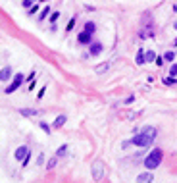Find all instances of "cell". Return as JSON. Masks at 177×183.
<instances>
[{"instance_id":"1","label":"cell","mask_w":177,"mask_h":183,"mask_svg":"<svg viewBox=\"0 0 177 183\" xmlns=\"http://www.w3.org/2000/svg\"><path fill=\"white\" fill-rule=\"evenodd\" d=\"M162 160H164V152L160 149H154L144 156V168L146 170H156V168L162 164Z\"/></svg>"},{"instance_id":"25","label":"cell","mask_w":177,"mask_h":183,"mask_svg":"<svg viewBox=\"0 0 177 183\" xmlns=\"http://www.w3.org/2000/svg\"><path fill=\"white\" fill-rule=\"evenodd\" d=\"M169 75H171V77H177V64H171V66H169Z\"/></svg>"},{"instance_id":"21","label":"cell","mask_w":177,"mask_h":183,"mask_svg":"<svg viewBox=\"0 0 177 183\" xmlns=\"http://www.w3.org/2000/svg\"><path fill=\"white\" fill-rule=\"evenodd\" d=\"M162 81H164V85H175V83H177V77H171V75H169V77H164Z\"/></svg>"},{"instance_id":"34","label":"cell","mask_w":177,"mask_h":183,"mask_svg":"<svg viewBox=\"0 0 177 183\" xmlns=\"http://www.w3.org/2000/svg\"><path fill=\"white\" fill-rule=\"evenodd\" d=\"M173 45H175V46H177V39H175V41H173Z\"/></svg>"},{"instance_id":"7","label":"cell","mask_w":177,"mask_h":183,"mask_svg":"<svg viewBox=\"0 0 177 183\" xmlns=\"http://www.w3.org/2000/svg\"><path fill=\"white\" fill-rule=\"evenodd\" d=\"M77 41H79L83 46H89L90 42H93V35H90V33H87V31H81L79 35H77Z\"/></svg>"},{"instance_id":"23","label":"cell","mask_w":177,"mask_h":183,"mask_svg":"<svg viewBox=\"0 0 177 183\" xmlns=\"http://www.w3.org/2000/svg\"><path fill=\"white\" fill-rule=\"evenodd\" d=\"M48 19H50V23H56L60 19V12H52V16H48Z\"/></svg>"},{"instance_id":"17","label":"cell","mask_w":177,"mask_h":183,"mask_svg":"<svg viewBox=\"0 0 177 183\" xmlns=\"http://www.w3.org/2000/svg\"><path fill=\"white\" fill-rule=\"evenodd\" d=\"M39 127H40L42 131H44V133H46V135H50V133H52V127H50V125H48V123H46V121H42V120L39 121Z\"/></svg>"},{"instance_id":"13","label":"cell","mask_w":177,"mask_h":183,"mask_svg":"<svg viewBox=\"0 0 177 183\" xmlns=\"http://www.w3.org/2000/svg\"><path fill=\"white\" fill-rule=\"evenodd\" d=\"M135 64L137 66H144V48H139V52H137V58H135Z\"/></svg>"},{"instance_id":"31","label":"cell","mask_w":177,"mask_h":183,"mask_svg":"<svg viewBox=\"0 0 177 183\" xmlns=\"http://www.w3.org/2000/svg\"><path fill=\"white\" fill-rule=\"evenodd\" d=\"M37 10H39V6H31V8H29V16H33V14H37Z\"/></svg>"},{"instance_id":"33","label":"cell","mask_w":177,"mask_h":183,"mask_svg":"<svg viewBox=\"0 0 177 183\" xmlns=\"http://www.w3.org/2000/svg\"><path fill=\"white\" fill-rule=\"evenodd\" d=\"M129 145H131V141H125V143H121V149H127Z\"/></svg>"},{"instance_id":"6","label":"cell","mask_w":177,"mask_h":183,"mask_svg":"<svg viewBox=\"0 0 177 183\" xmlns=\"http://www.w3.org/2000/svg\"><path fill=\"white\" fill-rule=\"evenodd\" d=\"M13 77V70L10 68V66H4L2 70H0V81H10V79Z\"/></svg>"},{"instance_id":"2","label":"cell","mask_w":177,"mask_h":183,"mask_svg":"<svg viewBox=\"0 0 177 183\" xmlns=\"http://www.w3.org/2000/svg\"><path fill=\"white\" fill-rule=\"evenodd\" d=\"M129 141H131V145H135V146H140V149H148V146L154 143V139L139 131V133H135V135H133V139H129Z\"/></svg>"},{"instance_id":"9","label":"cell","mask_w":177,"mask_h":183,"mask_svg":"<svg viewBox=\"0 0 177 183\" xmlns=\"http://www.w3.org/2000/svg\"><path fill=\"white\" fill-rule=\"evenodd\" d=\"M140 133H144V135H148V137L156 139V135H158V129H156V127H152V125H146V127H143V129H140Z\"/></svg>"},{"instance_id":"22","label":"cell","mask_w":177,"mask_h":183,"mask_svg":"<svg viewBox=\"0 0 177 183\" xmlns=\"http://www.w3.org/2000/svg\"><path fill=\"white\" fill-rule=\"evenodd\" d=\"M48 14H50V8H48V6H46V8H42V12H40L39 19H40V21H42V19H46V18H48Z\"/></svg>"},{"instance_id":"4","label":"cell","mask_w":177,"mask_h":183,"mask_svg":"<svg viewBox=\"0 0 177 183\" xmlns=\"http://www.w3.org/2000/svg\"><path fill=\"white\" fill-rule=\"evenodd\" d=\"M90 172H93V179L94 181H100L104 177V162L102 160H94L93 166H90Z\"/></svg>"},{"instance_id":"28","label":"cell","mask_w":177,"mask_h":183,"mask_svg":"<svg viewBox=\"0 0 177 183\" xmlns=\"http://www.w3.org/2000/svg\"><path fill=\"white\" fill-rule=\"evenodd\" d=\"M37 164H39V166H42V164H44V154H42V152H40L39 156H37Z\"/></svg>"},{"instance_id":"8","label":"cell","mask_w":177,"mask_h":183,"mask_svg":"<svg viewBox=\"0 0 177 183\" xmlns=\"http://www.w3.org/2000/svg\"><path fill=\"white\" fill-rule=\"evenodd\" d=\"M27 152H29V146L21 145V146H17V149H16V152H13V158H16V160H19V162H21V160L25 158V154H27Z\"/></svg>"},{"instance_id":"16","label":"cell","mask_w":177,"mask_h":183,"mask_svg":"<svg viewBox=\"0 0 177 183\" xmlns=\"http://www.w3.org/2000/svg\"><path fill=\"white\" fill-rule=\"evenodd\" d=\"M156 60V52L154 50H144V62H154Z\"/></svg>"},{"instance_id":"3","label":"cell","mask_w":177,"mask_h":183,"mask_svg":"<svg viewBox=\"0 0 177 183\" xmlns=\"http://www.w3.org/2000/svg\"><path fill=\"white\" fill-rule=\"evenodd\" d=\"M23 81H25V75H23V73H16V75L12 77V83L4 89V93H6V94L16 93V91L19 89V87H21V83H23Z\"/></svg>"},{"instance_id":"12","label":"cell","mask_w":177,"mask_h":183,"mask_svg":"<svg viewBox=\"0 0 177 183\" xmlns=\"http://www.w3.org/2000/svg\"><path fill=\"white\" fill-rule=\"evenodd\" d=\"M154 179V175H152V172L148 170V172H144V173H140L139 177H137V181H140V183H144V181H152Z\"/></svg>"},{"instance_id":"32","label":"cell","mask_w":177,"mask_h":183,"mask_svg":"<svg viewBox=\"0 0 177 183\" xmlns=\"http://www.w3.org/2000/svg\"><path fill=\"white\" fill-rule=\"evenodd\" d=\"M25 79H27V81H35V71H31L29 77H25Z\"/></svg>"},{"instance_id":"11","label":"cell","mask_w":177,"mask_h":183,"mask_svg":"<svg viewBox=\"0 0 177 183\" xmlns=\"http://www.w3.org/2000/svg\"><path fill=\"white\" fill-rule=\"evenodd\" d=\"M83 31H87V33H90V35H94V31H96V23L94 21H85V25H83Z\"/></svg>"},{"instance_id":"30","label":"cell","mask_w":177,"mask_h":183,"mask_svg":"<svg viewBox=\"0 0 177 183\" xmlns=\"http://www.w3.org/2000/svg\"><path fill=\"white\" fill-rule=\"evenodd\" d=\"M123 102H125V104H131V102H135V97H133V94H131V97H127V98H125Z\"/></svg>"},{"instance_id":"36","label":"cell","mask_w":177,"mask_h":183,"mask_svg":"<svg viewBox=\"0 0 177 183\" xmlns=\"http://www.w3.org/2000/svg\"><path fill=\"white\" fill-rule=\"evenodd\" d=\"M42 2H46V0H42Z\"/></svg>"},{"instance_id":"10","label":"cell","mask_w":177,"mask_h":183,"mask_svg":"<svg viewBox=\"0 0 177 183\" xmlns=\"http://www.w3.org/2000/svg\"><path fill=\"white\" fill-rule=\"evenodd\" d=\"M66 121H67V118L62 114V116H58V118L52 121V127H54V129H60V127H63V123H66Z\"/></svg>"},{"instance_id":"14","label":"cell","mask_w":177,"mask_h":183,"mask_svg":"<svg viewBox=\"0 0 177 183\" xmlns=\"http://www.w3.org/2000/svg\"><path fill=\"white\" fill-rule=\"evenodd\" d=\"M110 70V62H104V64H100V66H96L94 68V71L98 73V75H102V73H106Z\"/></svg>"},{"instance_id":"15","label":"cell","mask_w":177,"mask_h":183,"mask_svg":"<svg viewBox=\"0 0 177 183\" xmlns=\"http://www.w3.org/2000/svg\"><path fill=\"white\" fill-rule=\"evenodd\" d=\"M19 114H21V116H25V118H31V116L37 114V110H33V108H21V110H19Z\"/></svg>"},{"instance_id":"29","label":"cell","mask_w":177,"mask_h":183,"mask_svg":"<svg viewBox=\"0 0 177 183\" xmlns=\"http://www.w3.org/2000/svg\"><path fill=\"white\" fill-rule=\"evenodd\" d=\"M154 62H156V66H164V56H156Z\"/></svg>"},{"instance_id":"19","label":"cell","mask_w":177,"mask_h":183,"mask_svg":"<svg viewBox=\"0 0 177 183\" xmlns=\"http://www.w3.org/2000/svg\"><path fill=\"white\" fill-rule=\"evenodd\" d=\"M67 149H69V146H67V145H62V146H60V149H58V150H56V156H58V158H62V156H66V154H67Z\"/></svg>"},{"instance_id":"26","label":"cell","mask_w":177,"mask_h":183,"mask_svg":"<svg viewBox=\"0 0 177 183\" xmlns=\"http://www.w3.org/2000/svg\"><path fill=\"white\" fill-rule=\"evenodd\" d=\"M21 6H23V8H27V10H29L31 6H33V0H23V2H21Z\"/></svg>"},{"instance_id":"35","label":"cell","mask_w":177,"mask_h":183,"mask_svg":"<svg viewBox=\"0 0 177 183\" xmlns=\"http://www.w3.org/2000/svg\"><path fill=\"white\" fill-rule=\"evenodd\" d=\"M173 27H175V29H177V21H175V23H173Z\"/></svg>"},{"instance_id":"18","label":"cell","mask_w":177,"mask_h":183,"mask_svg":"<svg viewBox=\"0 0 177 183\" xmlns=\"http://www.w3.org/2000/svg\"><path fill=\"white\" fill-rule=\"evenodd\" d=\"M56 164H58V156H52L50 160H48V162H46V170H54V168H56Z\"/></svg>"},{"instance_id":"5","label":"cell","mask_w":177,"mask_h":183,"mask_svg":"<svg viewBox=\"0 0 177 183\" xmlns=\"http://www.w3.org/2000/svg\"><path fill=\"white\" fill-rule=\"evenodd\" d=\"M102 50H104L102 42H90L89 45V56H100Z\"/></svg>"},{"instance_id":"20","label":"cell","mask_w":177,"mask_h":183,"mask_svg":"<svg viewBox=\"0 0 177 183\" xmlns=\"http://www.w3.org/2000/svg\"><path fill=\"white\" fill-rule=\"evenodd\" d=\"M173 60H175V52H173V50L164 52V62H173Z\"/></svg>"},{"instance_id":"27","label":"cell","mask_w":177,"mask_h":183,"mask_svg":"<svg viewBox=\"0 0 177 183\" xmlns=\"http://www.w3.org/2000/svg\"><path fill=\"white\" fill-rule=\"evenodd\" d=\"M44 91H46V87H40V91L37 93V100H40L42 97H44Z\"/></svg>"},{"instance_id":"37","label":"cell","mask_w":177,"mask_h":183,"mask_svg":"<svg viewBox=\"0 0 177 183\" xmlns=\"http://www.w3.org/2000/svg\"><path fill=\"white\" fill-rule=\"evenodd\" d=\"M33 2H35V0H33Z\"/></svg>"},{"instance_id":"24","label":"cell","mask_w":177,"mask_h":183,"mask_svg":"<svg viewBox=\"0 0 177 183\" xmlns=\"http://www.w3.org/2000/svg\"><path fill=\"white\" fill-rule=\"evenodd\" d=\"M75 23H77V18H71V19L67 21V27H66V29H67V31H71V29L75 27Z\"/></svg>"}]
</instances>
